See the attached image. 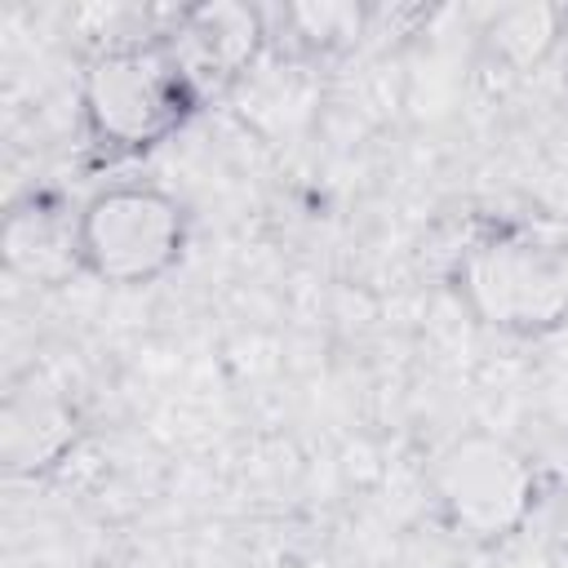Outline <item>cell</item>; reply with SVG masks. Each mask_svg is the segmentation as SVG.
I'll use <instances>...</instances> for the list:
<instances>
[{"mask_svg":"<svg viewBox=\"0 0 568 568\" xmlns=\"http://www.w3.org/2000/svg\"><path fill=\"white\" fill-rule=\"evenodd\" d=\"M191 93L195 89L178 58L164 49V40H146L93 53L80 84V106L93 138L133 151L169 138L186 115Z\"/></svg>","mask_w":568,"mask_h":568,"instance_id":"cell-1","label":"cell"},{"mask_svg":"<svg viewBox=\"0 0 568 568\" xmlns=\"http://www.w3.org/2000/svg\"><path fill=\"white\" fill-rule=\"evenodd\" d=\"M182 209L173 195L146 182H120L98 191L80 209L84 271L106 284H151L182 253Z\"/></svg>","mask_w":568,"mask_h":568,"instance_id":"cell-2","label":"cell"},{"mask_svg":"<svg viewBox=\"0 0 568 568\" xmlns=\"http://www.w3.org/2000/svg\"><path fill=\"white\" fill-rule=\"evenodd\" d=\"M462 297L501 333H546L568 320L564 266L524 240L475 244L462 262Z\"/></svg>","mask_w":568,"mask_h":568,"instance_id":"cell-3","label":"cell"},{"mask_svg":"<svg viewBox=\"0 0 568 568\" xmlns=\"http://www.w3.org/2000/svg\"><path fill=\"white\" fill-rule=\"evenodd\" d=\"M435 497L470 537H506L532 506V470L497 435H462L435 462Z\"/></svg>","mask_w":568,"mask_h":568,"instance_id":"cell-4","label":"cell"},{"mask_svg":"<svg viewBox=\"0 0 568 568\" xmlns=\"http://www.w3.org/2000/svg\"><path fill=\"white\" fill-rule=\"evenodd\" d=\"M262 36H266V27H262L257 9L213 0V4L182 9L173 18V31L164 36V49L178 58V67L186 71V80L195 89L200 80L248 75L262 53Z\"/></svg>","mask_w":568,"mask_h":568,"instance_id":"cell-5","label":"cell"},{"mask_svg":"<svg viewBox=\"0 0 568 568\" xmlns=\"http://www.w3.org/2000/svg\"><path fill=\"white\" fill-rule=\"evenodd\" d=\"M0 253L4 266L27 280V284H58L75 266H84L80 253V213L67 217L58 204L27 200L9 209L4 231H0Z\"/></svg>","mask_w":568,"mask_h":568,"instance_id":"cell-6","label":"cell"},{"mask_svg":"<svg viewBox=\"0 0 568 568\" xmlns=\"http://www.w3.org/2000/svg\"><path fill=\"white\" fill-rule=\"evenodd\" d=\"M75 439V422L62 399L49 390H18L4 404V426H0V453L9 470H40L53 466Z\"/></svg>","mask_w":568,"mask_h":568,"instance_id":"cell-7","label":"cell"},{"mask_svg":"<svg viewBox=\"0 0 568 568\" xmlns=\"http://www.w3.org/2000/svg\"><path fill=\"white\" fill-rule=\"evenodd\" d=\"M559 36H564V9H550V4H510V9H497V18L488 22V44L510 67L541 62Z\"/></svg>","mask_w":568,"mask_h":568,"instance_id":"cell-8","label":"cell"},{"mask_svg":"<svg viewBox=\"0 0 568 568\" xmlns=\"http://www.w3.org/2000/svg\"><path fill=\"white\" fill-rule=\"evenodd\" d=\"M284 22L311 49H342L364 31V9L359 4H293L284 9Z\"/></svg>","mask_w":568,"mask_h":568,"instance_id":"cell-9","label":"cell"},{"mask_svg":"<svg viewBox=\"0 0 568 568\" xmlns=\"http://www.w3.org/2000/svg\"><path fill=\"white\" fill-rule=\"evenodd\" d=\"M564 36H568V13H564Z\"/></svg>","mask_w":568,"mask_h":568,"instance_id":"cell-10","label":"cell"}]
</instances>
